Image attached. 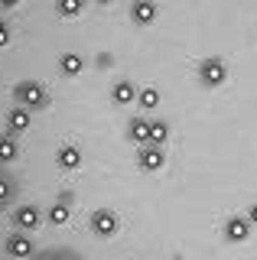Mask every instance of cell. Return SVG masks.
<instances>
[{
	"label": "cell",
	"instance_id": "6da1fadb",
	"mask_svg": "<svg viewBox=\"0 0 257 260\" xmlns=\"http://www.w3.org/2000/svg\"><path fill=\"white\" fill-rule=\"evenodd\" d=\"M13 98H17V104H20V108H26V111L49 108V91H46V85H43V81H36V78L17 81V85H13Z\"/></svg>",
	"mask_w": 257,
	"mask_h": 260
},
{
	"label": "cell",
	"instance_id": "7a4b0ae2",
	"mask_svg": "<svg viewBox=\"0 0 257 260\" xmlns=\"http://www.w3.org/2000/svg\"><path fill=\"white\" fill-rule=\"evenodd\" d=\"M88 228H91V234H98V238H114L117 228H120V218L114 208H94L91 218H88Z\"/></svg>",
	"mask_w": 257,
	"mask_h": 260
},
{
	"label": "cell",
	"instance_id": "3957f363",
	"mask_svg": "<svg viewBox=\"0 0 257 260\" xmlns=\"http://www.w3.org/2000/svg\"><path fill=\"white\" fill-rule=\"evenodd\" d=\"M10 221L17 231H36L39 224H43V211H39V205H20V208H13V215H10Z\"/></svg>",
	"mask_w": 257,
	"mask_h": 260
},
{
	"label": "cell",
	"instance_id": "277c9868",
	"mask_svg": "<svg viewBox=\"0 0 257 260\" xmlns=\"http://www.w3.org/2000/svg\"><path fill=\"white\" fill-rule=\"evenodd\" d=\"M199 78H202V85L205 88H218L224 78H228V65H224L221 59H205L202 65H199Z\"/></svg>",
	"mask_w": 257,
	"mask_h": 260
},
{
	"label": "cell",
	"instance_id": "5b68a950",
	"mask_svg": "<svg viewBox=\"0 0 257 260\" xmlns=\"http://www.w3.org/2000/svg\"><path fill=\"white\" fill-rule=\"evenodd\" d=\"M137 166L143 169V173H156V169L166 166V153L159 150L156 143H143L137 150Z\"/></svg>",
	"mask_w": 257,
	"mask_h": 260
},
{
	"label": "cell",
	"instance_id": "8992f818",
	"mask_svg": "<svg viewBox=\"0 0 257 260\" xmlns=\"http://www.w3.org/2000/svg\"><path fill=\"white\" fill-rule=\"evenodd\" d=\"M4 250L10 257H17V260H29L36 254V247H33V241L26 238V231H17V234H7V241H4Z\"/></svg>",
	"mask_w": 257,
	"mask_h": 260
},
{
	"label": "cell",
	"instance_id": "52a82bcc",
	"mask_svg": "<svg viewBox=\"0 0 257 260\" xmlns=\"http://www.w3.org/2000/svg\"><path fill=\"white\" fill-rule=\"evenodd\" d=\"M29 120H33V111H26V108H10L4 114V124H7V134L10 137H20V134H26L29 130Z\"/></svg>",
	"mask_w": 257,
	"mask_h": 260
},
{
	"label": "cell",
	"instance_id": "ba28073f",
	"mask_svg": "<svg viewBox=\"0 0 257 260\" xmlns=\"http://www.w3.org/2000/svg\"><path fill=\"white\" fill-rule=\"evenodd\" d=\"M221 234H224L228 244H244L247 238H251V221H247V218H228Z\"/></svg>",
	"mask_w": 257,
	"mask_h": 260
},
{
	"label": "cell",
	"instance_id": "9c48e42d",
	"mask_svg": "<svg viewBox=\"0 0 257 260\" xmlns=\"http://www.w3.org/2000/svg\"><path fill=\"white\" fill-rule=\"evenodd\" d=\"M131 20L137 26H150L156 20V0H134L131 4Z\"/></svg>",
	"mask_w": 257,
	"mask_h": 260
},
{
	"label": "cell",
	"instance_id": "30bf717a",
	"mask_svg": "<svg viewBox=\"0 0 257 260\" xmlns=\"http://www.w3.org/2000/svg\"><path fill=\"white\" fill-rule=\"evenodd\" d=\"M111 101L114 104H137V88H134V81L120 78L111 85Z\"/></svg>",
	"mask_w": 257,
	"mask_h": 260
},
{
	"label": "cell",
	"instance_id": "8fae6325",
	"mask_svg": "<svg viewBox=\"0 0 257 260\" xmlns=\"http://www.w3.org/2000/svg\"><path fill=\"white\" fill-rule=\"evenodd\" d=\"M55 162H59V169H78L82 166V150L72 146V143L59 146V150H55Z\"/></svg>",
	"mask_w": 257,
	"mask_h": 260
},
{
	"label": "cell",
	"instance_id": "7c38bea8",
	"mask_svg": "<svg viewBox=\"0 0 257 260\" xmlns=\"http://www.w3.org/2000/svg\"><path fill=\"white\" fill-rule=\"evenodd\" d=\"M127 140L131 143H150V120H143V117H131L127 120Z\"/></svg>",
	"mask_w": 257,
	"mask_h": 260
},
{
	"label": "cell",
	"instance_id": "4fadbf2b",
	"mask_svg": "<svg viewBox=\"0 0 257 260\" xmlns=\"http://www.w3.org/2000/svg\"><path fill=\"white\" fill-rule=\"evenodd\" d=\"M13 199H17V179H13L4 166H0V211L10 205Z\"/></svg>",
	"mask_w": 257,
	"mask_h": 260
},
{
	"label": "cell",
	"instance_id": "5bb4252c",
	"mask_svg": "<svg viewBox=\"0 0 257 260\" xmlns=\"http://www.w3.org/2000/svg\"><path fill=\"white\" fill-rule=\"evenodd\" d=\"M29 260H85V257L75 254L72 247H46V250H36Z\"/></svg>",
	"mask_w": 257,
	"mask_h": 260
},
{
	"label": "cell",
	"instance_id": "9a60e30c",
	"mask_svg": "<svg viewBox=\"0 0 257 260\" xmlns=\"http://www.w3.org/2000/svg\"><path fill=\"white\" fill-rule=\"evenodd\" d=\"M82 69H85V59L78 52H62L59 55V72H62V75L72 78V75H78Z\"/></svg>",
	"mask_w": 257,
	"mask_h": 260
},
{
	"label": "cell",
	"instance_id": "2e32d148",
	"mask_svg": "<svg viewBox=\"0 0 257 260\" xmlns=\"http://www.w3.org/2000/svg\"><path fill=\"white\" fill-rule=\"evenodd\" d=\"M69 218H72L69 202H55V205L49 208V215H46V221H49L52 228H62V224H69Z\"/></svg>",
	"mask_w": 257,
	"mask_h": 260
},
{
	"label": "cell",
	"instance_id": "e0dca14e",
	"mask_svg": "<svg viewBox=\"0 0 257 260\" xmlns=\"http://www.w3.org/2000/svg\"><path fill=\"white\" fill-rule=\"evenodd\" d=\"M17 156H20L17 137H10V134H0V166H4V162H10V159H17Z\"/></svg>",
	"mask_w": 257,
	"mask_h": 260
},
{
	"label": "cell",
	"instance_id": "ac0fdd59",
	"mask_svg": "<svg viewBox=\"0 0 257 260\" xmlns=\"http://www.w3.org/2000/svg\"><path fill=\"white\" fill-rule=\"evenodd\" d=\"M88 7V0H55V13L59 16H78Z\"/></svg>",
	"mask_w": 257,
	"mask_h": 260
},
{
	"label": "cell",
	"instance_id": "d6986e66",
	"mask_svg": "<svg viewBox=\"0 0 257 260\" xmlns=\"http://www.w3.org/2000/svg\"><path fill=\"white\" fill-rule=\"evenodd\" d=\"M156 104H159V91H156V88H143V91H137V108L153 111Z\"/></svg>",
	"mask_w": 257,
	"mask_h": 260
},
{
	"label": "cell",
	"instance_id": "ffe728a7",
	"mask_svg": "<svg viewBox=\"0 0 257 260\" xmlns=\"http://www.w3.org/2000/svg\"><path fill=\"white\" fill-rule=\"evenodd\" d=\"M166 137H170V124L166 120H150V143H166Z\"/></svg>",
	"mask_w": 257,
	"mask_h": 260
},
{
	"label": "cell",
	"instance_id": "44dd1931",
	"mask_svg": "<svg viewBox=\"0 0 257 260\" xmlns=\"http://www.w3.org/2000/svg\"><path fill=\"white\" fill-rule=\"evenodd\" d=\"M10 43V26H7V20H0V49Z\"/></svg>",
	"mask_w": 257,
	"mask_h": 260
},
{
	"label": "cell",
	"instance_id": "7402d4cb",
	"mask_svg": "<svg viewBox=\"0 0 257 260\" xmlns=\"http://www.w3.org/2000/svg\"><path fill=\"white\" fill-rule=\"evenodd\" d=\"M247 221H251V224H257V205H251V208H247Z\"/></svg>",
	"mask_w": 257,
	"mask_h": 260
},
{
	"label": "cell",
	"instance_id": "603a6c76",
	"mask_svg": "<svg viewBox=\"0 0 257 260\" xmlns=\"http://www.w3.org/2000/svg\"><path fill=\"white\" fill-rule=\"evenodd\" d=\"M17 4H20V0H0V7H4V10H13Z\"/></svg>",
	"mask_w": 257,
	"mask_h": 260
},
{
	"label": "cell",
	"instance_id": "cb8c5ba5",
	"mask_svg": "<svg viewBox=\"0 0 257 260\" xmlns=\"http://www.w3.org/2000/svg\"><path fill=\"white\" fill-rule=\"evenodd\" d=\"M94 4H101V7H108V4H111V0H94Z\"/></svg>",
	"mask_w": 257,
	"mask_h": 260
}]
</instances>
